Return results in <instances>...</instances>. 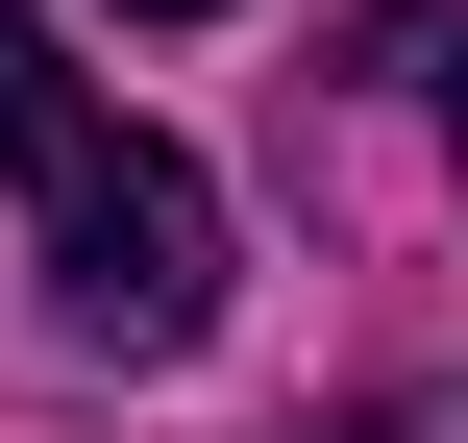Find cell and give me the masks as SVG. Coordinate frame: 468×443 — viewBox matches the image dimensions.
I'll return each instance as SVG.
<instances>
[{"mask_svg":"<svg viewBox=\"0 0 468 443\" xmlns=\"http://www.w3.org/2000/svg\"><path fill=\"white\" fill-rule=\"evenodd\" d=\"M123 25H222V0H123Z\"/></svg>","mask_w":468,"mask_h":443,"instance_id":"cell-4","label":"cell"},{"mask_svg":"<svg viewBox=\"0 0 468 443\" xmlns=\"http://www.w3.org/2000/svg\"><path fill=\"white\" fill-rule=\"evenodd\" d=\"M420 74H444V148H468V25H420Z\"/></svg>","mask_w":468,"mask_h":443,"instance_id":"cell-2","label":"cell"},{"mask_svg":"<svg viewBox=\"0 0 468 443\" xmlns=\"http://www.w3.org/2000/svg\"><path fill=\"white\" fill-rule=\"evenodd\" d=\"M0 197L49 222V296H74L99 345H197V321H222V197H197V148H148L25 0H0Z\"/></svg>","mask_w":468,"mask_h":443,"instance_id":"cell-1","label":"cell"},{"mask_svg":"<svg viewBox=\"0 0 468 443\" xmlns=\"http://www.w3.org/2000/svg\"><path fill=\"white\" fill-rule=\"evenodd\" d=\"M296 443H420V419H296Z\"/></svg>","mask_w":468,"mask_h":443,"instance_id":"cell-3","label":"cell"}]
</instances>
